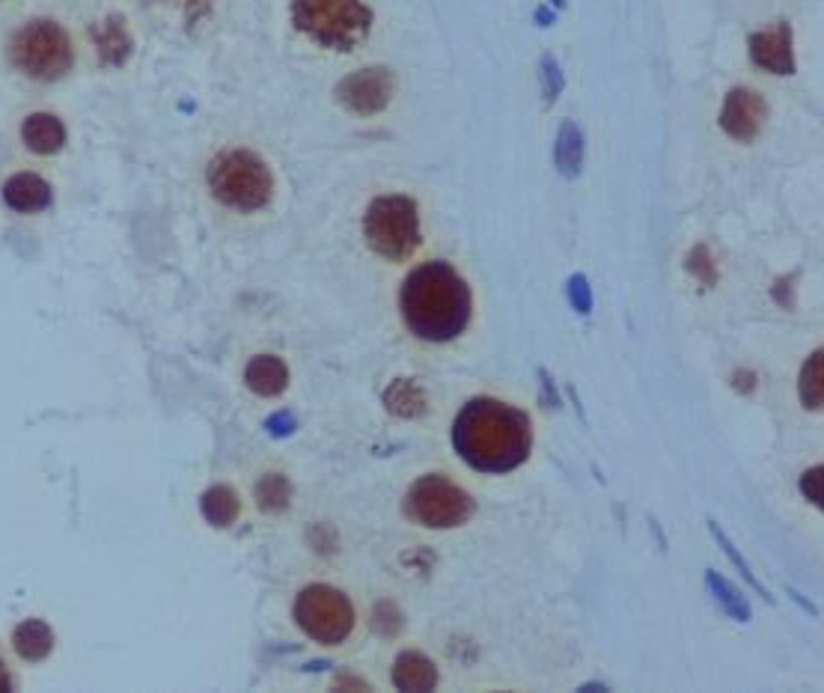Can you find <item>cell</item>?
Here are the masks:
<instances>
[{
	"mask_svg": "<svg viewBox=\"0 0 824 693\" xmlns=\"http://www.w3.org/2000/svg\"><path fill=\"white\" fill-rule=\"evenodd\" d=\"M453 446L468 468L480 473H510L530 459L533 423L501 399H471L453 423Z\"/></svg>",
	"mask_w": 824,
	"mask_h": 693,
	"instance_id": "1",
	"label": "cell"
},
{
	"mask_svg": "<svg viewBox=\"0 0 824 693\" xmlns=\"http://www.w3.org/2000/svg\"><path fill=\"white\" fill-rule=\"evenodd\" d=\"M399 307L408 331L423 342H450L471 322V287L450 262H426L405 278Z\"/></svg>",
	"mask_w": 824,
	"mask_h": 693,
	"instance_id": "2",
	"label": "cell"
},
{
	"mask_svg": "<svg viewBox=\"0 0 824 693\" xmlns=\"http://www.w3.org/2000/svg\"><path fill=\"white\" fill-rule=\"evenodd\" d=\"M292 24L315 46L352 51L370 37L372 10L363 0H292Z\"/></svg>",
	"mask_w": 824,
	"mask_h": 693,
	"instance_id": "3",
	"label": "cell"
},
{
	"mask_svg": "<svg viewBox=\"0 0 824 693\" xmlns=\"http://www.w3.org/2000/svg\"><path fill=\"white\" fill-rule=\"evenodd\" d=\"M209 188L235 212H260L271 203L274 177L269 164L251 149H223L209 164Z\"/></svg>",
	"mask_w": 824,
	"mask_h": 693,
	"instance_id": "4",
	"label": "cell"
},
{
	"mask_svg": "<svg viewBox=\"0 0 824 693\" xmlns=\"http://www.w3.org/2000/svg\"><path fill=\"white\" fill-rule=\"evenodd\" d=\"M363 235L379 257L390 262H405L418 253L420 241H423L418 203L402 194L375 197L363 214Z\"/></svg>",
	"mask_w": 824,
	"mask_h": 693,
	"instance_id": "5",
	"label": "cell"
},
{
	"mask_svg": "<svg viewBox=\"0 0 824 693\" xmlns=\"http://www.w3.org/2000/svg\"><path fill=\"white\" fill-rule=\"evenodd\" d=\"M12 66L33 81H60L74 63L72 42L57 21L37 19L19 28L10 42Z\"/></svg>",
	"mask_w": 824,
	"mask_h": 693,
	"instance_id": "6",
	"label": "cell"
},
{
	"mask_svg": "<svg viewBox=\"0 0 824 693\" xmlns=\"http://www.w3.org/2000/svg\"><path fill=\"white\" fill-rule=\"evenodd\" d=\"M473 498L455 482H450L441 473H426L420 476L405 494L402 512H405L414 524L432 530L462 528L464 521L473 515Z\"/></svg>",
	"mask_w": 824,
	"mask_h": 693,
	"instance_id": "7",
	"label": "cell"
},
{
	"mask_svg": "<svg viewBox=\"0 0 824 693\" xmlns=\"http://www.w3.org/2000/svg\"><path fill=\"white\" fill-rule=\"evenodd\" d=\"M295 622L315 643L340 646L354 629V607L345 592L328 583H313L295 599Z\"/></svg>",
	"mask_w": 824,
	"mask_h": 693,
	"instance_id": "8",
	"label": "cell"
},
{
	"mask_svg": "<svg viewBox=\"0 0 824 693\" xmlns=\"http://www.w3.org/2000/svg\"><path fill=\"white\" fill-rule=\"evenodd\" d=\"M396 93V74L388 66H370L361 72L345 74L336 83V99L345 111L358 113V117H375V113L388 111Z\"/></svg>",
	"mask_w": 824,
	"mask_h": 693,
	"instance_id": "9",
	"label": "cell"
},
{
	"mask_svg": "<svg viewBox=\"0 0 824 693\" xmlns=\"http://www.w3.org/2000/svg\"><path fill=\"white\" fill-rule=\"evenodd\" d=\"M768 120V104L751 87H732L721 108V129L738 143H753Z\"/></svg>",
	"mask_w": 824,
	"mask_h": 693,
	"instance_id": "10",
	"label": "cell"
},
{
	"mask_svg": "<svg viewBox=\"0 0 824 693\" xmlns=\"http://www.w3.org/2000/svg\"><path fill=\"white\" fill-rule=\"evenodd\" d=\"M751 60L771 74H795V42L786 21H777L771 30H760L747 39Z\"/></svg>",
	"mask_w": 824,
	"mask_h": 693,
	"instance_id": "11",
	"label": "cell"
},
{
	"mask_svg": "<svg viewBox=\"0 0 824 693\" xmlns=\"http://www.w3.org/2000/svg\"><path fill=\"white\" fill-rule=\"evenodd\" d=\"M393 687L408 693H426L438 687V666L423 652H402L393 661Z\"/></svg>",
	"mask_w": 824,
	"mask_h": 693,
	"instance_id": "12",
	"label": "cell"
},
{
	"mask_svg": "<svg viewBox=\"0 0 824 693\" xmlns=\"http://www.w3.org/2000/svg\"><path fill=\"white\" fill-rule=\"evenodd\" d=\"M3 200L21 214L42 212L51 205V188H48L46 179L33 177V173H19L3 185Z\"/></svg>",
	"mask_w": 824,
	"mask_h": 693,
	"instance_id": "13",
	"label": "cell"
},
{
	"mask_svg": "<svg viewBox=\"0 0 824 693\" xmlns=\"http://www.w3.org/2000/svg\"><path fill=\"white\" fill-rule=\"evenodd\" d=\"M21 140H24V147L30 152H37V155H54L60 152L66 143V129L63 122L51 117V113H33L24 120L21 125Z\"/></svg>",
	"mask_w": 824,
	"mask_h": 693,
	"instance_id": "14",
	"label": "cell"
},
{
	"mask_svg": "<svg viewBox=\"0 0 824 693\" xmlns=\"http://www.w3.org/2000/svg\"><path fill=\"white\" fill-rule=\"evenodd\" d=\"M244 381L257 396H280L289 384L287 363L274 358V354H260L248 363L244 370Z\"/></svg>",
	"mask_w": 824,
	"mask_h": 693,
	"instance_id": "15",
	"label": "cell"
},
{
	"mask_svg": "<svg viewBox=\"0 0 824 693\" xmlns=\"http://www.w3.org/2000/svg\"><path fill=\"white\" fill-rule=\"evenodd\" d=\"M554 164L563 179L581 177V167H584V134L574 122H563L556 131L554 143Z\"/></svg>",
	"mask_w": 824,
	"mask_h": 693,
	"instance_id": "16",
	"label": "cell"
},
{
	"mask_svg": "<svg viewBox=\"0 0 824 693\" xmlns=\"http://www.w3.org/2000/svg\"><path fill=\"white\" fill-rule=\"evenodd\" d=\"M384 405L390 414L402 416V420H414V416L426 414V393L414 379H396L384 390Z\"/></svg>",
	"mask_w": 824,
	"mask_h": 693,
	"instance_id": "17",
	"label": "cell"
},
{
	"mask_svg": "<svg viewBox=\"0 0 824 693\" xmlns=\"http://www.w3.org/2000/svg\"><path fill=\"white\" fill-rule=\"evenodd\" d=\"M705 583H709V590H712L714 601L721 604L723 613H726L730 620H735V622H751L753 620L751 601L744 599V592H741L735 583H730L726 578H721L717 572L705 574Z\"/></svg>",
	"mask_w": 824,
	"mask_h": 693,
	"instance_id": "18",
	"label": "cell"
},
{
	"mask_svg": "<svg viewBox=\"0 0 824 693\" xmlns=\"http://www.w3.org/2000/svg\"><path fill=\"white\" fill-rule=\"evenodd\" d=\"M200 509H203V515L209 524H214V528H230L232 521L239 518V494L230 489V485H214V489H209L203 494V500H200Z\"/></svg>",
	"mask_w": 824,
	"mask_h": 693,
	"instance_id": "19",
	"label": "cell"
},
{
	"mask_svg": "<svg viewBox=\"0 0 824 693\" xmlns=\"http://www.w3.org/2000/svg\"><path fill=\"white\" fill-rule=\"evenodd\" d=\"M797 396L804 402L806 411H822L824 402V352H813L806 358L801 379H797Z\"/></svg>",
	"mask_w": 824,
	"mask_h": 693,
	"instance_id": "20",
	"label": "cell"
},
{
	"mask_svg": "<svg viewBox=\"0 0 824 693\" xmlns=\"http://www.w3.org/2000/svg\"><path fill=\"white\" fill-rule=\"evenodd\" d=\"M12 640H16L19 655L28 657V661H42L51 652V646H54V634H51V629L42 620L21 622Z\"/></svg>",
	"mask_w": 824,
	"mask_h": 693,
	"instance_id": "21",
	"label": "cell"
},
{
	"mask_svg": "<svg viewBox=\"0 0 824 693\" xmlns=\"http://www.w3.org/2000/svg\"><path fill=\"white\" fill-rule=\"evenodd\" d=\"M96 46L102 51L104 60H111V63H122L125 57L131 54V37L129 30H125V21L111 19L104 21L96 28Z\"/></svg>",
	"mask_w": 824,
	"mask_h": 693,
	"instance_id": "22",
	"label": "cell"
},
{
	"mask_svg": "<svg viewBox=\"0 0 824 693\" xmlns=\"http://www.w3.org/2000/svg\"><path fill=\"white\" fill-rule=\"evenodd\" d=\"M709 530H712V536H714V539H717V545H721V548H723V554L730 556V563H732V565H735V569H738V572H741V578H744V581L751 583L753 590L760 592L762 599L768 601V604H774V595H771V592H768V590H765V586H762V583H760V581H756V574H753V572H751V565H747V560H744V556H741V554H738V548L732 545V539H730V536H726V533H723V528H721V524H717V521H714V518H709Z\"/></svg>",
	"mask_w": 824,
	"mask_h": 693,
	"instance_id": "23",
	"label": "cell"
},
{
	"mask_svg": "<svg viewBox=\"0 0 824 693\" xmlns=\"http://www.w3.org/2000/svg\"><path fill=\"white\" fill-rule=\"evenodd\" d=\"M289 498H292V485L287 482V476L280 473H269L262 476L260 485H257V500L265 512H280V509L289 506Z\"/></svg>",
	"mask_w": 824,
	"mask_h": 693,
	"instance_id": "24",
	"label": "cell"
},
{
	"mask_svg": "<svg viewBox=\"0 0 824 693\" xmlns=\"http://www.w3.org/2000/svg\"><path fill=\"white\" fill-rule=\"evenodd\" d=\"M685 269L691 271V274H694V278L703 283V287H709V289L717 287V265H714L712 253H709V248H705V244H696V248L687 253Z\"/></svg>",
	"mask_w": 824,
	"mask_h": 693,
	"instance_id": "25",
	"label": "cell"
},
{
	"mask_svg": "<svg viewBox=\"0 0 824 693\" xmlns=\"http://www.w3.org/2000/svg\"><path fill=\"white\" fill-rule=\"evenodd\" d=\"M539 81H542V96H545V102L554 104L556 99H560V93L565 90V78L560 63H556L551 54L542 57V63H539Z\"/></svg>",
	"mask_w": 824,
	"mask_h": 693,
	"instance_id": "26",
	"label": "cell"
},
{
	"mask_svg": "<svg viewBox=\"0 0 824 693\" xmlns=\"http://www.w3.org/2000/svg\"><path fill=\"white\" fill-rule=\"evenodd\" d=\"M565 292H569V304L574 307V313L581 315L593 313V287H590V280H586L584 274H572Z\"/></svg>",
	"mask_w": 824,
	"mask_h": 693,
	"instance_id": "27",
	"label": "cell"
},
{
	"mask_svg": "<svg viewBox=\"0 0 824 693\" xmlns=\"http://www.w3.org/2000/svg\"><path fill=\"white\" fill-rule=\"evenodd\" d=\"M375 629L384 634V637H393L402 629V613L396 611V604L393 601H384L375 607Z\"/></svg>",
	"mask_w": 824,
	"mask_h": 693,
	"instance_id": "28",
	"label": "cell"
},
{
	"mask_svg": "<svg viewBox=\"0 0 824 693\" xmlns=\"http://www.w3.org/2000/svg\"><path fill=\"white\" fill-rule=\"evenodd\" d=\"M822 464H815L813 471H806L804 476H801V494H804L810 503H815V506L822 509L824 506V494H822Z\"/></svg>",
	"mask_w": 824,
	"mask_h": 693,
	"instance_id": "29",
	"label": "cell"
},
{
	"mask_svg": "<svg viewBox=\"0 0 824 693\" xmlns=\"http://www.w3.org/2000/svg\"><path fill=\"white\" fill-rule=\"evenodd\" d=\"M554 21H556V16H554V10H551V7H539V10H536L539 28H551Z\"/></svg>",
	"mask_w": 824,
	"mask_h": 693,
	"instance_id": "30",
	"label": "cell"
},
{
	"mask_svg": "<svg viewBox=\"0 0 824 693\" xmlns=\"http://www.w3.org/2000/svg\"><path fill=\"white\" fill-rule=\"evenodd\" d=\"M336 687H354V691H370V684L361 679H336Z\"/></svg>",
	"mask_w": 824,
	"mask_h": 693,
	"instance_id": "31",
	"label": "cell"
},
{
	"mask_svg": "<svg viewBox=\"0 0 824 693\" xmlns=\"http://www.w3.org/2000/svg\"><path fill=\"white\" fill-rule=\"evenodd\" d=\"M7 687H10V679H7V670L0 664V691H7Z\"/></svg>",
	"mask_w": 824,
	"mask_h": 693,
	"instance_id": "32",
	"label": "cell"
},
{
	"mask_svg": "<svg viewBox=\"0 0 824 693\" xmlns=\"http://www.w3.org/2000/svg\"><path fill=\"white\" fill-rule=\"evenodd\" d=\"M581 691H607V687H604V684H584Z\"/></svg>",
	"mask_w": 824,
	"mask_h": 693,
	"instance_id": "33",
	"label": "cell"
},
{
	"mask_svg": "<svg viewBox=\"0 0 824 693\" xmlns=\"http://www.w3.org/2000/svg\"><path fill=\"white\" fill-rule=\"evenodd\" d=\"M551 3H554L556 10H563V7H565V0H551Z\"/></svg>",
	"mask_w": 824,
	"mask_h": 693,
	"instance_id": "34",
	"label": "cell"
}]
</instances>
